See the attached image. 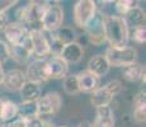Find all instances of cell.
Returning a JSON list of instances; mask_svg holds the SVG:
<instances>
[{
    "label": "cell",
    "instance_id": "1",
    "mask_svg": "<svg viewBox=\"0 0 146 127\" xmlns=\"http://www.w3.org/2000/svg\"><path fill=\"white\" fill-rule=\"evenodd\" d=\"M103 25H104L106 43H108L109 47L128 46L127 43L130 39V29L122 17L104 14Z\"/></svg>",
    "mask_w": 146,
    "mask_h": 127
},
{
    "label": "cell",
    "instance_id": "2",
    "mask_svg": "<svg viewBox=\"0 0 146 127\" xmlns=\"http://www.w3.org/2000/svg\"><path fill=\"white\" fill-rule=\"evenodd\" d=\"M123 92V84L118 79L108 81L106 85L99 86L97 90H94L90 94L89 102L95 109L100 107L111 106V103L114 100V98L118 97Z\"/></svg>",
    "mask_w": 146,
    "mask_h": 127
},
{
    "label": "cell",
    "instance_id": "3",
    "mask_svg": "<svg viewBox=\"0 0 146 127\" xmlns=\"http://www.w3.org/2000/svg\"><path fill=\"white\" fill-rule=\"evenodd\" d=\"M104 57L108 61L109 66L126 67L128 65L137 63V50L132 46L126 47H108L106 50Z\"/></svg>",
    "mask_w": 146,
    "mask_h": 127
},
{
    "label": "cell",
    "instance_id": "4",
    "mask_svg": "<svg viewBox=\"0 0 146 127\" xmlns=\"http://www.w3.org/2000/svg\"><path fill=\"white\" fill-rule=\"evenodd\" d=\"M36 103H37L38 117L43 121L57 114L62 108V98L57 92H48L41 95Z\"/></svg>",
    "mask_w": 146,
    "mask_h": 127
},
{
    "label": "cell",
    "instance_id": "5",
    "mask_svg": "<svg viewBox=\"0 0 146 127\" xmlns=\"http://www.w3.org/2000/svg\"><path fill=\"white\" fill-rule=\"evenodd\" d=\"M29 45L31 56L33 57V60H47L51 56L47 35L42 29L29 31Z\"/></svg>",
    "mask_w": 146,
    "mask_h": 127
},
{
    "label": "cell",
    "instance_id": "6",
    "mask_svg": "<svg viewBox=\"0 0 146 127\" xmlns=\"http://www.w3.org/2000/svg\"><path fill=\"white\" fill-rule=\"evenodd\" d=\"M103 19H104V13L98 10L95 15L89 21V23L84 28V33H85V38L88 42L93 46H102L106 43L104 37V25H103Z\"/></svg>",
    "mask_w": 146,
    "mask_h": 127
},
{
    "label": "cell",
    "instance_id": "7",
    "mask_svg": "<svg viewBox=\"0 0 146 127\" xmlns=\"http://www.w3.org/2000/svg\"><path fill=\"white\" fill-rule=\"evenodd\" d=\"M64 22V9L57 1H51L50 7L44 12L41 19V29L46 33L56 32L62 27Z\"/></svg>",
    "mask_w": 146,
    "mask_h": 127
},
{
    "label": "cell",
    "instance_id": "8",
    "mask_svg": "<svg viewBox=\"0 0 146 127\" xmlns=\"http://www.w3.org/2000/svg\"><path fill=\"white\" fill-rule=\"evenodd\" d=\"M98 12V5L94 0H79L72 9V18L78 28L84 29L92 18Z\"/></svg>",
    "mask_w": 146,
    "mask_h": 127
},
{
    "label": "cell",
    "instance_id": "9",
    "mask_svg": "<svg viewBox=\"0 0 146 127\" xmlns=\"http://www.w3.org/2000/svg\"><path fill=\"white\" fill-rule=\"evenodd\" d=\"M7 43L9 47L23 46L29 42V29L19 22H9L3 31Z\"/></svg>",
    "mask_w": 146,
    "mask_h": 127
},
{
    "label": "cell",
    "instance_id": "10",
    "mask_svg": "<svg viewBox=\"0 0 146 127\" xmlns=\"http://www.w3.org/2000/svg\"><path fill=\"white\" fill-rule=\"evenodd\" d=\"M24 75H26L27 81H31V83L38 84V85H42V84L47 83L50 80L48 76H47L46 72V64H44V60H32L27 64V69L24 71Z\"/></svg>",
    "mask_w": 146,
    "mask_h": 127
},
{
    "label": "cell",
    "instance_id": "11",
    "mask_svg": "<svg viewBox=\"0 0 146 127\" xmlns=\"http://www.w3.org/2000/svg\"><path fill=\"white\" fill-rule=\"evenodd\" d=\"M46 64V72L48 79H64L66 75H69V65H67L60 56H50L47 60H44Z\"/></svg>",
    "mask_w": 146,
    "mask_h": 127
},
{
    "label": "cell",
    "instance_id": "12",
    "mask_svg": "<svg viewBox=\"0 0 146 127\" xmlns=\"http://www.w3.org/2000/svg\"><path fill=\"white\" fill-rule=\"evenodd\" d=\"M26 83V75H24V71H22L21 69H10L7 72H4L3 88L7 89L8 92H19Z\"/></svg>",
    "mask_w": 146,
    "mask_h": 127
},
{
    "label": "cell",
    "instance_id": "13",
    "mask_svg": "<svg viewBox=\"0 0 146 127\" xmlns=\"http://www.w3.org/2000/svg\"><path fill=\"white\" fill-rule=\"evenodd\" d=\"M132 121L137 125H144L146 122V93L141 89L132 98Z\"/></svg>",
    "mask_w": 146,
    "mask_h": 127
},
{
    "label": "cell",
    "instance_id": "14",
    "mask_svg": "<svg viewBox=\"0 0 146 127\" xmlns=\"http://www.w3.org/2000/svg\"><path fill=\"white\" fill-rule=\"evenodd\" d=\"M78 84H79L80 93H86V94H92L94 90H97L100 86V79L97 78L94 74H92L88 70H83V71L78 72Z\"/></svg>",
    "mask_w": 146,
    "mask_h": 127
},
{
    "label": "cell",
    "instance_id": "15",
    "mask_svg": "<svg viewBox=\"0 0 146 127\" xmlns=\"http://www.w3.org/2000/svg\"><path fill=\"white\" fill-rule=\"evenodd\" d=\"M60 57L64 61L70 65V64H79L84 57V46L79 42H72L66 46H64L62 51L60 53Z\"/></svg>",
    "mask_w": 146,
    "mask_h": 127
},
{
    "label": "cell",
    "instance_id": "16",
    "mask_svg": "<svg viewBox=\"0 0 146 127\" xmlns=\"http://www.w3.org/2000/svg\"><path fill=\"white\" fill-rule=\"evenodd\" d=\"M18 117V104L7 95H0V121L8 123Z\"/></svg>",
    "mask_w": 146,
    "mask_h": 127
},
{
    "label": "cell",
    "instance_id": "17",
    "mask_svg": "<svg viewBox=\"0 0 146 127\" xmlns=\"http://www.w3.org/2000/svg\"><path fill=\"white\" fill-rule=\"evenodd\" d=\"M86 70L90 71L92 74H94L97 78H103L109 72V66L108 61L104 57V55H94L90 57V60L88 61V65H86Z\"/></svg>",
    "mask_w": 146,
    "mask_h": 127
},
{
    "label": "cell",
    "instance_id": "18",
    "mask_svg": "<svg viewBox=\"0 0 146 127\" xmlns=\"http://www.w3.org/2000/svg\"><path fill=\"white\" fill-rule=\"evenodd\" d=\"M121 75H122V79L125 81H127L130 84H136L139 81H141L142 76H145V65L135 63L126 67H122Z\"/></svg>",
    "mask_w": 146,
    "mask_h": 127
},
{
    "label": "cell",
    "instance_id": "19",
    "mask_svg": "<svg viewBox=\"0 0 146 127\" xmlns=\"http://www.w3.org/2000/svg\"><path fill=\"white\" fill-rule=\"evenodd\" d=\"M114 112L111 106L95 109V120L93 127H114Z\"/></svg>",
    "mask_w": 146,
    "mask_h": 127
},
{
    "label": "cell",
    "instance_id": "20",
    "mask_svg": "<svg viewBox=\"0 0 146 127\" xmlns=\"http://www.w3.org/2000/svg\"><path fill=\"white\" fill-rule=\"evenodd\" d=\"M125 19V22L128 25V29H133V28H139V27H145V21H146V15L142 8L135 7L130 12L126 13L125 17H122Z\"/></svg>",
    "mask_w": 146,
    "mask_h": 127
},
{
    "label": "cell",
    "instance_id": "21",
    "mask_svg": "<svg viewBox=\"0 0 146 127\" xmlns=\"http://www.w3.org/2000/svg\"><path fill=\"white\" fill-rule=\"evenodd\" d=\"M9 55L10 59L13 61H15L17 64H28L29 60L32 59L31 56V45L28 42L27 45H23V46H14V47H9Z\"/></svg>",
    "mask_w": 146,
    "mask_h": 127
},
{
    "label": "cell",
    "instance_id": "22",
    "mask_svg": "<svg viewBox=\"0 0 146 127\" xmlns=\"http://www.w3.org/2000/svg\"><path fill=\"white\" fill-rule=\"evenodd\" d=\"M19 93L24 102H37L38 98L41 97V85L27 81L19 90Z\"/></svg>",
    "mask_w": 146,
    "mask_h": 127
},
{
    "label": "cell",
    "instance_id": "23",
    "mask_svg": "<svg viewBox=\"0 0 146 127\" xmlns=\"http://www.w3.org/2000/svg\"><path fill=\"white\" fill-rule=\"evenodd\" d=\"M52 35L64 46L78 41V35L72 27H61L56 32H52Z\"/></svg>",
    "mask_w": 146,
    "mask_h": 127
},
{
    "label": "cell",
    "instance_id": "24",
    "mask_svg": "<svg viewBox=\"0 0 146 127\" xmlns=\"http://www.w3.org/2000/svg\"><path fill=\"white\" fill-rule=\"evenodd\" d=\"M18 117L22 120H31L38 117L37 103L36 102H21L18 104Z\"/></svg>",
    "mask_w": 146,
    "mask_h": 127
},
{
    "label": "cell",
    "instance_id": "25",
    "mask_svg": "<svg viewBox=\"0 0 146 127\" xmlns=\"http://www.w3.org/2000/svg\"><path fill=\"white\" fill-rule=\"evenodd\" d=\"M62 89L67 95H78L80 93L79 90V84H78V76L76 74H70L64 78L62 81Z\"/></svg>",
    "mask_w": 146,
    "mask_h": 127
},
{
    "label": "cell",
    "instance_id": "26",
    "mask_svg": "<svg viewBox=\"0 0 146 127\" xmlns=\"http://www.w3.org/2000/svg\"><path fill=\"white\" fill-rule=\"evenodd\" d=\"M139 1H133V0H118V1H114V9L117 12V15L119 17H125L126 13L130 12L132 8L139 7Z\"/></svg>",
    "mask_w": 146,
    "mask_h": 127
},
{
    "label": "cell",
    "instance_id": "27",
    "mask_svg": "<svg viewBox=\"0 0 146 127\" xmlns=\"http://www.w3.org/2000/svg\"><path fill=\"white\" fill-rule=\"evenodd\" d=\"M130 38L137 45H145L146 42V27H139L130 29Z\"/></svg>",
    "mask_w": 146,
    "mask_h": 127
},
{
    "label": "cell",
    "instance_id": "28",
    "mask_svg": "<svg viewBox=\"0 0 146 127\" xmlns=\"http://www.w3.org/2000/svg\"><path fill=\"white\" fill-rule=\"evenodd\" d=\"M18 4L15 0H0V18L8 15V12Z\"/></svg>",
    "mask_w": 146,
    "mask_h": 127
},
{
    "label": "cell",
    "instance_id": "29",
    "mask_svg": "<svg viewBox=\"0 0 146 127\" xmlns=\"http://www.w3.org/2000/svg\"><path fill=\"white\" fill-rule=\"evenodd\" d=\"M9 59H10L9 46H8V43L4 41V39L0 37V64L3 65L4 63H7Z\"/></svg>",
    "mask_w": 146,
    "mask_h": 127
},
{
    "label": "cell",
    "instance_id": "30",
    "mask_svg": "<svg viewBox=\"0 0 146 127\" xmlns=\"http://www.w3.org/2000/svg\"><path fill=\"white\" fill-rule=\"evenodd\" d=\"M42 123L43 120H41L40 117H35L26 121V127H42Z\"/></svg>",
    "mask_w": 146,
    "mask_h": 127
},
{
    "label": "cell",
    "instance_id": "31",
    "mask_svg": "<svg viewBox=\"0 0 146 127\" xmlns=\"http://www.w3.org/2000/svg\"><path fill=\"white\" fill-rule=\"evenodd\" d=\"M7 127H26V120H22V118L17 117L15 120L8 122Z\"/></svg>",
    "mask_w": 146,
    "mask_h": 127
},
{
    "label": "cell",
    "instance_id": "32",
    "mask_svg": "<svg viewBox=\"0 0 146 127\" xmlns=\"http://www.w3.org/2000/svg\"><path fill=\"white\" fill-rule=\"evenodd\" d=\"M78 127H93V123L89 122V121H83V122L79 123Z\"/></svg>",
    "mask_w": 146,
    "mask_h": 127
},
{
    "label": "cell",
    "instance_id": "33",
    "mask_svg": "<svg viewBox=\"0 0 146 127\" xmlns=\"http://www.w3.org/2000/svg\"><path fill=\"white\" fill-rule=\"evenodd\" d=\"M3 78H4V70H3V65L0 64V88H3Z\"/></svg>",
    "mask_w": 146,
    "mask_h": 127
},
{
    "label": "cell",
    "instance_id": "34",
    "mask_svg": "<svg viewBox=\"0 0 146 127\" xmlns=\"http://www.w3.org/2000/svg\"><path fill=\"white\" fill-rule=\"evenodd\" d=\"M42 127H56V126L53 125L51 121L46 120V121H43V123H42Z\"/></svg>",
    "mask_w": 146,
    "mask_h": 127
},
{
    "label": "cell",
    "instance_id": "35",
    "mask_svg": "<svg viewBox=\"0 0 146 127\" xmlns=\"http://www.w3.org/2000/svg\"><path fill=\"white\" fill-rule=\"evenodd\" d=\"M0 127H7V123L3 122V121H0Z\"/></svg>",
    "mask_w": 146,
    "mask_h": 127
},
{
    "label": "cell",
    "instance_id": "36",
    "mask_svg": "<svg viewBox=\"0 0 146 127\" xmlns=\"http://www.w3.org/2000/svg\"><path fill=\"white\" fill-rule=\"evenodd\" d=\"M57 127H69V126H65V125H64V126H57Z\"/></svg>",
    "mask_w": 146,
    "mask_h": 127
}]
</instances>
